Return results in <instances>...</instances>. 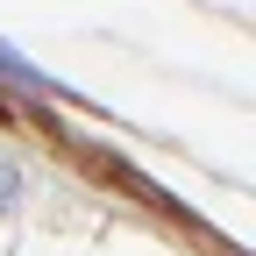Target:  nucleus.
I'll return each instance as SVG.
<instances>
[{"label":"nucleus","instance_id":"1","mask_svg":"<svg viewBox=\"0 0 256 256\" xmlns=\"http://www.w3.org/2000/svg\"><path fill=\"white\" fill-rule=\"evenodd\" d=\"M0 72H8V78H22L28 92H50V78H43V72H28V64H22V57H14L8 43H0Z\"/></svg>","mask_w":256,"mask_h":256},{"label":"nucleus","instance_id":"2","mask_svg":"<svg viewBox=\"0 0 256 256\" xmlns=\"http://www.w3.org/2000/svg\"><path fill=\"white\" fill-rule=\"evenodd\" d=\"M14 206H22V171L0 156V214H14Z\"/></svg>","mask_w":256,"mask_h":256}]
</instances>
